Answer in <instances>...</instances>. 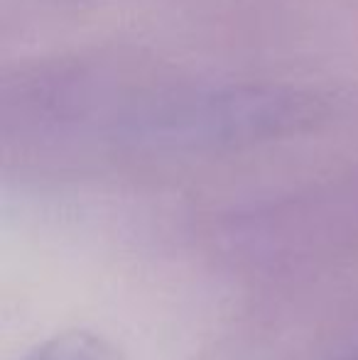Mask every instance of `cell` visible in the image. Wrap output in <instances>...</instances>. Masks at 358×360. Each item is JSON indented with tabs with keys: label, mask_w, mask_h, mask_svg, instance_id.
<instances>
[{
	"label": "cell",
	"mask_w": 358,
	"mask_h": 360,
	"mask_svg": "<svg viewBox=\"0 0 358 360\" xmlns=\"http://www.w3.org/2000/svg\"><path fill=\"white\" fill-rule=\"evenodd\" d=\"M18 360H128L123 348L91 328H64L32 346Z\"/></svg>",
	"instance_id": "obj_1"
},
{
	"label": "cell",
	"mask_w": 358,
	"mask_h": 360,
	"mask_svg": "<svg viewBox=\"0 0 358 360\" xmlns=\"http://www.w3.org/2000/svg\"><path fill=\"white\" fill-rule=\"evenodd\" d=\"M336 360H358V348H354V351H349V353H344V356L336 358Z\"/></svg>",
	"instance_id": "obj_2"
}]
</instances>
